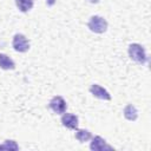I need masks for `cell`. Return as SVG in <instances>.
I'll return each mask as SVG.
<instances>
[{"instance_id":"cell-1","label":"cell","mask_w":151,"mask_h":151,"mask_svg":"<svg viewBox=\"0 0 151 151\" xmlns=\"http://www.w3.org/2000/svg\"><path fill=\"white\" fill-rule=\"evenodd\" d=\"M129 55L132 60L139 64H145L147 61V57L145 53V50L139 44H131L129 46Z\"/></svg>"},{"instance_id":"cell-2","label":"cell","mask_w":151,"mask_h":151,"mask_svg":"<svg viewBox=\"0 0 151 151\" xmlns=\"http://www.w3.org/2000/svg\"><path fill=\"white\" fill-rule=\"evenodd\" d=\"M87 27L90 28V31L94 32V33H104L107 29V21L99 15H93L91 17V19L87 22Z\"/></svg>"},{"instance_id":"cell-3","label":"cell","mask_w":151,"mask_h":151,"mask_svg":"<svg viewBox=\"0 0 151 151\" xmlns=\"http://www.w3.org/2000/svg\"><path fill=\"white\" fill-rule=\"evenodd\" d=\"M12 45H13V48L17 51V52H27L28 48H29V42L27 40V38L24 35V34H15L13 37V41H12Z\"/></svg>"},{"instance_id":"cell-4","label":"cell","mask_w":151,"mask_h":151,"mask_svg":"<svg viewBox=\"0 0 151 151\" xmlns=\"http://www.w3.org/2000/svg\"><path fill=\"white\" fill-rule=\"evenodd\" d=\"M50 109L57 113V114H63L64 112H66V109H67V104L65 101V99L60 96H55L53 97L51 100H50V104H48Z\"/></svg>"},{"instance_id":"cell-5","label":"cell","mask_w":151,"mask_h":151,"mask_svg":"<svg viewBox=\"0 0 151 151\" xmlns=\"http://www.w3.org/2000/svg\"><path fill=\"white\" fill-rule=\"evenodd\" d=\"M61 124L65 127L70 129V130H77L78 129V124H79V119L73 113L64 112L63 116H61Z\"/></svg>"},{"instance_id":"cell-6","label":"cell","mask_w":151,"mask_h":151,"mask_svg":"<svg viewBox=\"0 0 151 151\" xmlns=\"http://www.w3.org/2000/svg\"><path fill=\"white\" fill-rule=\"evenodd\" d=\"M90 92L98 99H104V100H111V94L100 85L98 84H93L90 87Z\"/></svg>"},{"instance_id":"cell-7","label":"cell","mask_w":151,"mask_h":151,"mask_svg":"<svg viewBox=\"0 0 151 151\" xmlns=\"http://www.w3.org/2000/svg\"><path fill=\"white\" fill-rule=\"evenodd\" d=\"M0 68H2V70H14L15 64L7 54L0 53Z\"/></svg>"},{"instance_id":"cell-8","label":"cell","mask_w":151,"mask_h":151,"mask_svg":"<svg viewBox=\"0 0 151 151\" xmlns=\"http://www.w3.org/2000/svg\"><path fill=\"white\" fill-rule=\"evenodd\" d=\"M106 142L104 138H101L100 136H96L92 138V142H91V145H90V149L93 150V151H101L104 150L106 146Z\"/></svg>"},{"instance_id":"cell-9","label":"cell","mask_w":151,"mask_h":151,"mask_svg":"<svg viewBox=\"0 0 151 151\" xmlns=\"http://www.w3.org/2000/svg\"><path fill=\"white\" fill-rule=\"evenodd\" d=\"M15 4H17V7L19 8V11L26 13L29 9H32L34 1L33 0H15Z\"/></svg>"},{"instance_id":"cell-10","label":"cell","mask_w":151,"mask_h":151,"mask_svg":"<svg viewBox=\"0 0 151 151\" xmlns=\"http://www.w3.org/2000/svg\"><path fill=\"white\" fill-rule=\"evenodd\" d=\"M76 138L80 142V143H84V142H87L92 138V134L88 130H85V129H77L76 131Z\"/></svg>"},{"instance_id":"cell-11","label":"cell","mask_w":151,"mask_h":151,"mask_svg":"<svg viewBox=\"0 0 151 151\" xmlns=\"http://www.w3.org/2000/svg\"><path fill=\"white\" fill-rule=\"evenodd\" d=\"M124 117L127 120H136L138 117V112H137L136 107L133 105H127L124 109Z\"/></svg>"},{"instance_id":"cell-12","label":"cell","mask_w":151,"mask_h":151,"mask_svg":"<svg viewBox=\"0 0 151 151\" xmlns=\"http://www.w3.org/2000/svg\"><path fill=\"white\" fill-rule=\"evenodd\" d=\"M1 147L5 150H18L19 149L15 140H5V144Z\"/></svg>"},{"instance_id":"cell-13","label":"cell","mask_w":151,"mask_h":151,"mask_svg":"<svg viewBox=\"0 0 151 151\" xmlns=\"http://www.w3.org/2000/svg\"><path fill=\"white\" fill-rule=\"evenodd\" d=\"M88 1H90L91 4H98V2L100 1V0H88Z\"/></svg>"}]
</instances>
